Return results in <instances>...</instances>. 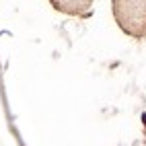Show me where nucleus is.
I'll use <instances>...</instances> for the list:
<instances>
[{"label": "nucleus", "mask_w": 146, "mask_h": 146, "mask_svg": "<svg viewBox=\"0 0 146 146\" xmlns=\"http://www.w3.org/2000/svg\"><path fill=\"white\" fill-rule=\"evenodd\" d=\"M117 27L132 39H146V0H111Z\"/></svg>", "instance_id": "nucleus-1"}, {"label": "nucleus", "mask_w": 146, "mask_h": 146, "mask_svg": "<svg viewBox=\"0 0 146 146\" xmlns=\"http://www.w3.org/2000/svg\"><path fill=\"white\" fill-rule=\"evenodd\" d=\"M54 11L64 13L68 17L89 19L93 15V0H50Z\"/></svg>", "instance_id": "nucleus-2"}]
</instances>
